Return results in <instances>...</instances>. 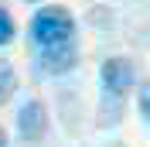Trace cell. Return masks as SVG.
<instances>
[{
  "label": "cell",
  "instance_id": "cell-1",
  "mask_svg": "<svg viewBox=\"0 0 150 147\" xmlns=\"http://www.w3.org/2000/svg\"><path fill=\"white\" fill-rule=\"evenodd\" d=\"M31 41L34 45H62V41H75V17L65 7H41L31 17Z\"/></svg>",
  "mask_w": 150,
  "mask_h": 147
},
{
  "label": "cell",
  "instance_id": "cell-2",
  "mask_svg": "<svg viewBox=\"0 0 150 147\" xmlns=\"http://www.w3.org/2000/svg\"><path fill=\"white\" fill-rule=\"evenodd\" d=\"M79 65V45L62 41V45H38L34 51V69L41 75H68Z\"/></svg>",
  "mask_w": 150,
  "mask_h": 147
},
{
  "label": "cell",
  "instance_id": "cell-3",
  "mask_svg": "<svg viewBox=\"0 0 150 147\" xmlns=\"http://www.w3.org/2000/svg\"><path fill=\"white\" fill-rule=\"evenodd\" d=\"M99 82H103L106 96L123 99V96L137 86V65H133L126 55H112V58H106L103 69H99Z\"/></svg>",
  "mask_w": 150,
  "mask_h": 147
},
{
  "label": "cell",
  "instance_id": "cell-4",
  "mask_svg": "<svg viewBox=\"0 0 150 147\" xmlns=\"http://www.w3.org/2000/svg\"><path fill=\"white\" fill-rule=\"evenodd\" d=\"M17 133H21V140H31V144L48 133V110L41 99H28L17 110Z\"/></svg>",
  "mask_w": 150,
  "mask_h": 147
},
{
  "label": "cell",
  "instance_id": "cell-5",
  "mask_svg": "<svg viewBox=\"0 0 150 147\" xmlns=\"http://www.w3.org/2000/svg\"><path fill=\"white\" fill-rule=\"evenodd\" d=\"M120 116H123V99L106 96V92H103V106H99V127H112V123H120Z\"/></svg>",
  "mask_w": 150,
  "mask_h": 147
},
{
  "label": "cell",
  "instance_id": "cell-6",
  "mask_svg": "<svg viewBox=\"0 0 150 147\" xmlns=\"http://www.w3.org/2000/svg\"><path fill=\"white\" fill-rule=\"evenodd\" d=\"M14 89H17V75H14V65L7 62V58H0V106L14 96Z\"/></svg>",
  "mask_w": 150,
  "mask_h": 147
},
{
  "label": "cell",
  "instance_id": "cell-7",
  "mask_svg": "<svg viewBox=\"0 0 150 147\" xmlns=\"http://www.w3.org/2000/svg\"><path fill=\"white\" fill-rule=\"evenodd\" d=\"M137 106H140V116L150 123V82H140V89H137Z\"/></svg>",
  "mask_w": 150,
  "mask_h": 147
},
{
  "label": "cell",
  "instance_id": "cell-8",
  "mask_svg": "<svg viewBox=\"0 0 150 147\" xmlns=\"http://www.w3.org/2000/svg\"><path fill=\"white\" fill-rule=\"evenodd\" d=\"M10 38H14V21H10L7 7H0V45H10Z\"/></svg>",
  "mask_w": 150,
  "mask_h": 147
},
{
  "label": "cell",
  "instance_id": "cell-9",
  "mask_svg": "<svg viewBox=\"0 0 150 147\" xmlns=\"http://www.w3.org/2000/svg\"><path fill=\"white\" fill-rule=\"evenodd\" d=\"M0 147H7V133H4V127H0Z\"/></svg>",
  "mask_w": 150,
  "mask_h": 147
},
{
  "label": "cell",
  "instance_id": "cell-10",
  "mask_svg": "<svg viewBox=\"0 0 150 147\" xmlns=\"http://www.w3.org/2000/svg\"><path fill=\"white\" fill-rule=\"evenodd\" d=\"M31 4H38V0H31Z\"/></svg>",
  "mask_w": 150,
  "mask_h": 147
}]
</instances>
